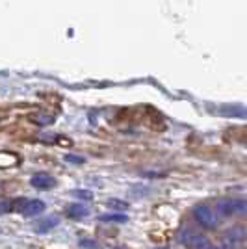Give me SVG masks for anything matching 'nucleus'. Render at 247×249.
<instances>
[{
  "label": "nucleus",
  "instance_id": "obj_1",
  "mask_svg": "<svg viewBox=\"0 0 247 249\" xmlns=\"http://www.w3.org/2000/svg\"><path fill=\"white\" fill-rule=\"evenodd\" d=\"M194 216H195L197 223L205 229H216L217 227V214L206 205H199L194 210Z\"/></svg>",
  "mask_w": 247,
  "mask_h": 249
},
{
  "label": "nucleus",
  "instance_id": "obj_2",
  "mask_svg": "<svg viewBox=\"0 0 247 249\" xmlns=\"http://www.w3.org/2000/svg\"><path fill=\"white\" fill-rule=\"evenodd\" d=\"M217 212L221 216H234V214H246V201L244 199H223L217 203Z\"/></svg>",
  "mask_w": 247,
  "mask_h": 249
},
{
  "label": "nucleus",
  "instance_id": "obj_3",
  "mask_svg": "<svg viewBox=\"0 0 247 249\" xmlns=\"http://www.w3.org/2000/svg\"><path fill=\"white\" fill-rule=\"evenodd\" d=\"M180 242L190 249H206L210 246L208 238H205L203 234H197L194 231H188V229L180 232Z\"/></svg>",
  "mask_w": 247,
  "mask_h": 249
},
{
  "label": "nucleus",
  "instance_id": "obj_4",
  "mask_svg": "<svg viewBox=\"0 0 247 249\" xmlns=\"http://www.w3.org/2000/svg\"><path fill=\"white\" fill-rule=\"evenodd\" d=\"M244 242H246V229L244 227L229 229V232L223 236V244L227 249H238Z\"/></svg>",
  "mask_w": 247,
  "mask_h": 249
},
{
  "label": "nucleus",
  "instance_id": "obj_5",
  "mask_svg": "<svg viewBox=\"0 0 247 249\" xmlns=\"http://www.w3.org/2000/svg\"><path fill=\"white\" fill-rule=\"evenodd\" d=\"M32 186L37 188V190H51L54 188L56 184V178H52L51 175H47V173H37V175L32 177Z\"/></svg>",
  "mask_w": 247,
  "mask_h": 249
},
{
  "label": "nucleus",
  "instance_id": "obj_6",
  "mask_svg": "<svg viewBox=\"0 0 247 249\" xmlns=\"http://www.w3.org/2000/svg\"><path fill=\"white\" fill-rule=\"evenodd\" d=\"M45 208H47V205L43 203L41 199H32V201H26L22 214L28 216V218H32V216H39L41 212H45Z\"/></svg>",
  "mask_w": 247,
  "mask_h": 249
},
{
  "label": "nucleus",
  "instance_id": "obj_7",
  "mask_svg": "<svg viewBox=\"0 0 247 249\" xmlns=\"http://www.w3.org/2000/svg\"><path fill=\"white\" fill-rule=\"evenodd\" d=\"M58 223H60V219L56 218V216H51V218H45V219H41V221H37L34 229H35V232H49V231H52Z\"/></svg>",
  "mask_w": 247,
  "mask_h": 249
},
{
  "label": "nucleus",
  "instance_id": "obj_8",
  "mask_svg": "<svg viewBox=\"0 0 247 249\" xmlns=\"http://www.w3.org/2000/svg\"><path fill=\"white\" fill-rule=\"evenodd\" d=\"M89 214V210L84 207V205H71V207L67 208V216L72 219H80V218H86Z\"/></svg>",
  "mask_w": 247,
  "mask_h": 249
},
{
  "label": "nucleus",
  "instance_id": "obj_9",
  "mask_svg": "<svg viewBox=\"0 0 247 249\" xmlns=\"http://www.w3.org/2000/svg\"><path fill=\"white\" fill-rule=\"evenodd\" d=\"M19 164V156L13 155V153H0V167H8V166H17Z\"/></svg>",
  "mask_w": 247,
  "mask_h": 249
},
{
  "label": "nucleus",
  "instance_id": "obj_10",
  "mask_svg": "<svg viewBox=\"0 0 247 249\" xmlns=\"http://www.w3.org/2000/svg\"><path fill=\"white\" fill-rule=\"evenodd\" d=\"M99 221H103V223H126L128 216L126 214H106V216H101Z\"/></svg>",
  "mask_w": 247,
  "mask_h": 249
},
{
  "label": "nucleus",
  "instance_id": "obj_11",
  "mask_svg": "<svg viewBox=\"0 0 247 249\" xmlns=\"http://www.w3.org/2000/svg\"><path fill=\"white\" fill-rule=\"evenodd\" d=\"M219 114L223 115H238V117H246V108L244 106H238V108H221L219 110Z\"/></svg>",
  "mask_w": 247,
  "mask_h": 249
},
{
  "label": "nucleus",
  "instance_id": "obj_12",
  "mask_svg": "<svg viewBox=\"0 0 247 249\" xmlns=\"http://www.w3.org/2000/svg\"><path fill=\"white\" fill-rule=\"evenodd\" d=\"M72 196L78 199H86V201H91L93 199V194L91 192H88V190H74L72 192Z\"/></svg>",
  "mask_w": 247,
  "mask_h": 249
},
{
  "label": "nucleus",
  "instance_id": "obj_13",
  "mask_svg": "<svg viewBox=\"0 0 247 249\" xmlns=\"http://www.w3.org/2000/svg\"><path fill=\"white\" fill-rule=\"evenodd\" d=\"M65 162L80 166V164H84V158H82V156H78V155H65Z\"/></svg>",
  "mask_w": 247,
  "mask_h": 249
},
{
  "label": "nucleus",
  "instance_id": "obj_14",
  "mask_svg": "<svg viewBox=\"0 0 247 249\" xmlns=\"http://www.w3.org/2000/svg\"><path fill=\"white\" fill-rule=\"evenodd\" d=\"M80 248H86V249H99L101 246L95 242V240H80Z\"/></svg>",
  "mask_w": 247,
  "mask_h": 249
},
{
  "label": "nucleus",
  "instance_id": "obj_15",
  "mask_svg": "<svg viewBox=\"0 0 247 249\" xmlns=\"http://www.w3.org/2000/svg\"><path fill=\"white\" fill-rule=\"evenodd\" d=\"M11 210V201L8 199H0V214H6Z\"/></svg>",
  "mask_w": 247,
  "mask_h": 249
},
{
  "label": "nucleus",
  "instance_id": "obj_16",
  "mask_svg": "<svg viewBox=\"0 0 247 249\" xmlns=\"http://www.w3.org/2000/svg\"><path fill=\"white\" fill-rule=\"evenodd\" d=\"M108 207H113V208H119V210H124V208L128 207L126 203H123V201H115V199H112V201H108Z\"/></svg>",
  "mask_w": 247,
  "mask_h": 249
},
{
  "label": "nucleus",
  "instance_id": "obj_17",
  "mask_svg": "<svg viewBox=\"0 0 247 249\" xmlns=\"http://www.w3.org/2000/svg\"><path fill=\"white\" fill-rule=\"evenodd\" d=\"M54 119H52L51 115H43V117H39V119H35V123H39V124H51Z\"/></svg>",
  "mask_w": 247,
  "mask_h": 249
},
{
  "label": "nucleus",
  "instance_id": "obj_18",
  "mask_svg": "<svg viewBox=\"0 0 247 249\" xmlns=\"http://www.w3.org/2000/svg\"><path fill=\"white\" fill-rule=\"evenodd\" d=\"M206 249H219V248H214V246H208Z\"/></svg>",
  "mask_w": 247,
  "mask_h": 249
}]
</instances>
